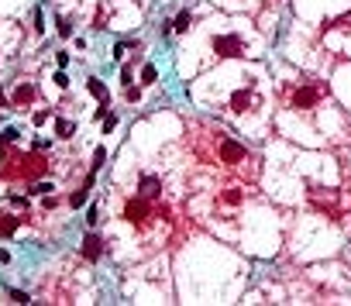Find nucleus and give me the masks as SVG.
I'll return each mask as SVG.
<instances>
[{
  "label": "nucleus",
  "mask_w": 351,
  "mask_h": 306,
  "mask_svg": "<svg viewBox=\"0 0 351 306\" xmlns=\"http://www.w3.org/2000/svg\"><path fill=\"white\" fill-rule=\"evenodd\" d=\"M217 155H220L224 162H231V165H234V162H245V148H241L238 141H231V138H220V141H217Z\"/></svg>",
  "instance_id": "1"
},
{
  "label": "nucleus",
  "mask_w": 351,
  "mask_h": 306,
  "mask_svg": "<svg viewBox=\"0 0 351 306\" xmlns=\"http://www.w3.org/2000/svg\"><path fill=\"white\" fill-rule=\"evenodd\" d=\"M317 96H320V86H313V89H306V86H303V89L296 93L293 107H300V110H303V107H313V103H317Z\"/></svg>",
  "instance_id": "2"
},
{
  "label": "nucleus",
  "mask_w": 351,
  "mask_h": 306,
  "mask_svg": "<svg viewBox=\"0 0 351 306\" xmlns=\"http://www.w3.org/2000/svg\"><path fill=\"white\" fill-rule=\"evenodd\" d=\"M100 251H103V241H100L97 234H86V241H83V255H86L90 262H97V258H100Z\"/></svg>",
  "instance_id": "3"
},
{
  "label": "nucleus",
  "mask_w": 351,
  "mask_h": 306,
  "mask_svg": "<svg viewBox=\"0 0 351 306\" xmlns=\"http://www.w3.org/2000/svg\"><path fill=\"white\" fill-rule=\"evenodd\" d=\"M128 217H131V220H135V224H141V220H145V217H148V207H145V203H138V200H135V203H131V207H128Z\"/></svg>",
  "instance_id": "4"
},
{
  "label": "nucleus",
  "mask_w": 351,
  "mask_h": 306,
  "mask_svg": "<svg viewBox=\"0 0 351 306\" xmlns=\"http://www.w3.org/2000/svg\"><path fill=\"white\" fill-rule=\"evenodd\" d=\"M86 86H90V93H93L100 103H107V86H103L100 79H86Z\"/></svg>",
  "instance_id": "5"
},
{
  "label": "nucleus",
  "mask_w": 351,
  "mask_h": 306,
  "mask_svg": "<svg viewBox=\"0 0 351 306\" xmlns=\"http://www.w3.org/2000/svg\"><path fill=\"white\" fill-rule=\"evenodd\" d=\"M190 21H193V14H190V10H179V14H176L172 31H186V28H190Z\"/></svg>",
  "instance_id": "6"
},
{
  "label": "nucleus",
  "mask_w": 351,
  "mask_h": 306,
  "mask_svg": "<svg viewBox=\"0 0 351 306\" xmlns=\"http://www.w3.org/2000/svg\"><path fill=\"white\" fill-rule=\"evenodd\" d=\"M86 193H90V182H83V189H76L69 196V207H83L86 203Z\"/></svg>",
  "instance_id": "7"
},
{
  "label": "nucleus",
  "mask_w": 351,
  "mask_h": 306,
  "mask_svg": "<svg viewBox=\"0 0 351 306\" xmlns=\"http://www.w3.org/2000/svg\"><path fill=\"white\" fill-rule=\"evenodd\" d=\"M141 186H145V196H158V179L145 175V179H141Z\"/></svg>",
  "instance_id": "8"
},
{
  "label": "nucleus",
  "mask_w": 351,
  "mask_h": 306,
  "mask_svg": "<svg viewBox=\"0 0 351 306\" xmlns=\"http://www.w3.org/2000/svg\"><path fill=\"white\" fill-rule=\"evenodd\" d=\"M55 134L59 138H72V124L69 121H55Z\"/></svg>",
  "instance_id": "9"
},
{
  "label": "nucleus",
  "mask_w": 351,
  "mask_h": 306,
  "mask_svg": "<svg viewBox=\"0 0 351 306\" xmlns=\"http://www.w3.org/2000/svg\"><path fill=\"white\" fill-rule=\"evenodd\" d=\"M155 76H158V73H155V66H145V69H141V86L155 83Z\"/></svg>",
  "instance_id": "10"
},
{
  "label": "nucleus",
  "mask_w": 351,
  "mask_h": 306,
  "mask_svg": "<svg viewBox=\"0 0 351 306\" xmlns=\"http://www.w3.org/2000/svg\"><path fill=\"white\" fill-rule=\"evenodd\" d=\"M14 230H17V220H14V217L0 220V234H14Z\"/></svg>",
  "instance_id": "11"
},
{
  "label": "nucleus",
  "mask_w": 351,
  "mask_h": 306,
  "mask_svg": "<svg viewBox=\"0 0 351 306\" xmlns=\"http://www.w3.org/2000/svg\"><path fill=\"white\" fill-rule=\"evenodd\" d=\"M31 193L35 196H49L52 193V182H38V186H31Z\"/></svg>",
  "instance_id": "12"
},
{
  "label": "nucleus",
  "mask_w": 351,
  "mask_h": 306,
  "mask_svg": "<svg viewBox=\"0 0 351 306\" xmlns=\"http://www.w3.org/2000/svg\"><path fill=\"white\" fill-rule=\"evenodd\" d=\"M103 158H107V152H103V148H97V152H93V172L103 165Z\"/></svg>",
  "instance_id": "13"
},
{
  "label": "nucleus",
  "mask_w": 351,
  "mask_h": 306,
  "mask_svg": "<svg viewBox=\"0 0 351 306\" xmlns=\"http://www.w3.org/2000/svg\"><path fill=\"white\" fill-rule=\"evenodd\" d=\"M55 86H59V89H66V86H69V76H66V73H62V69H59V73H55Z\"/></svg>",
  "instance_id": "14"
},
{
  "label": "nucleus",
  "mask_w": 351,
  "mask_h": 306,
  "mask_svg": "<svg viewBox=\"0 0 351 306\" xmlns=\"http://www.w3.org/2000/svg\"><path fill=\"white\" fill-rule=\"evenodd\" d=\"M114 128H117V114H114V117H110V114H107V117H103V131H107V134H110V131H114Z\"/></svg>",
  "instance_id": "15"
},
{
  "label": "nucleus",
  "mask_w": 351,
  "mask_h": 306,
  "mask_svg": "<svg viewBox=\"0 0 351 306\" xmlns=\"http://www.w3.org/2000/svg\"><path fill=\"white\" fill-rule=\"evenodd\" d=\"M10 300H14V303H31V300H28L21 289H10Z\"/></svg>",
  "instance_id": "16"
},
{
  "label": "nucleus",
  "mask_w": 351,
  "mask_h": 306,
  "mask_svg": "<svg viewBox=\"0 0 351 306\" xmlns=\"http://www.w3.org/2000/svg\"><path fill=\"white\" fill-rule=\"evenodd\" d=\"M124 52H128V42H121V45H114V59H121Z\"/></svg>",
  "instance_id": "17"
},
{
  "label": "nucleus",
  "mask_w": 351,
  "mask_h": 306,
  "mask_svg": "<svg viewBox=\"0 0 351 306\" xmlns=\"http://www.w3.org/2000/svg\"><path fill=\"white\" fill-rule=\"evenodd\" d=\"M55 62H59V69H66V62H69V55H66V52H55Z\"/></svg>",
  "instance_id": "18"
}]
</instances>
